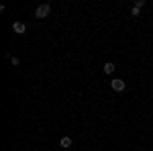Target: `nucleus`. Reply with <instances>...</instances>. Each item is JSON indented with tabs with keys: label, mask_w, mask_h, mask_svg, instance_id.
<instances>
[{
	"label": "nucleus",
	"mask_w": 153,
	"mask_h": 151,
	"mask_svg": "<svg viewBox=\"0 0 153 151\" xmlns=\"http://www.w3.org/2000/svg\"><path fill=\"white\" fill-rule=\"evenodd\" d=\"M49 14H51V6H49V4H41V6H37V10H35L37 19H47Z\"/></svg>",
	"instance_id": "f257e3e1"
},
{
	"label": "nucleus",
	"mask_w": 153,
	"mask_h": 151,
	"mask_svg": "<svg viewBox=\"0 0 153 151\" xmlns=\"http://www.w3.org/2000/svg\"><path fill=\"white\" fill-rule=\"evenodd\" d=\"M110 88H112L114 92H123V90L127 88V84H125V80L117 78V80H112V82H110Z\"/></svg>",
	"instance_id": "f03ea898"
},
{
	"label": "nucleus",
	"mask_w": 153,
	"mask_h": 151,
	"mask_svg": "<svg viewBox=\"0 0 153 151\" xmlns=\"http://www.w3.org/2000/svg\"><path fill=\"white\" fill-rule=\"evenodd\" d=\"M10 61H12V65H19V57H12L10 55Z\"/></svg>",
	"instance_id": "6e6552de"
},
{
	"label": "nucleus",
	"mask_w": 153,
	"mask_h": 151,
	"mask_svg": "<svg viewBox=\"0 0 153 151\" xmlns=\"http://www.w3.org/2000/svg\"><path fill=\"white\" fill-rule=\"evenodd\" d=\"M12 31H14L16 35H25V31H27V27H25V23H21V21H16V23L12 25Z\"/></svg>",
	"instance_id": "7ed1b4c3"
},
{
	"label": "nucleus",
	"mask_w": 153,
	"mask_h": 151,
	"mask_svg": "<svg viewBox=\"0 0 153 151\" xmlns=\"http://www.w3.org/2000/svg\"><path fill=\"white\" fill-rule=\"evenodd\" d=\"M71 143H74V141H71V137H61V139H59V145H61L63 149H70Z\"/></svg>",
	"instance_id": "20e7f679"
},
{
	"label": "nucleus",
	"mask_w": 153,
	"mask_h": 151,
	"mask_svg": "<svg viewBox=\"0 0 153 151\" xmlns=\"http://www.w3.org/2000/svg\"><path fill=\"white\" fill-rule=\"evenodd\" d=\"M135 6H137V8H139V10H141L143 6H145V0H137V2H135Z\"/></svg>",
	"instance_id": "423d86ee"
},
{
	"label": "nucleus",
	"mask_w": 153,
	"mask_h": 151,
	"mask_svg": "<svg viewBox=\"0 0 153 151\" xmlns=\"http://www.w3.org/2000/svg\"><path fill=\"white\" fill-rule=\"evenodd\" d=\"M139 12H141V10H139L137 6H133V10H131V14H133V16H139Z\"/></svg>",
	"instance_id": "0eeeda50"
},
{
	"label": "nucleus",
	"mask_w": 153,
	"mask_h": 151,
	"mask_svg": "<svg viewBox=\"0 0 153 151\" xmlns=\"http://www.w3.org/2000/svg\"><path fill=\"white\" fill-rule=\"evenodd\" d=\"M114 70H117V65H114L112 61H108V63H104V74H112Z\"/></svg>",
	"instance_id": "39448f33"
}]
</instances>
